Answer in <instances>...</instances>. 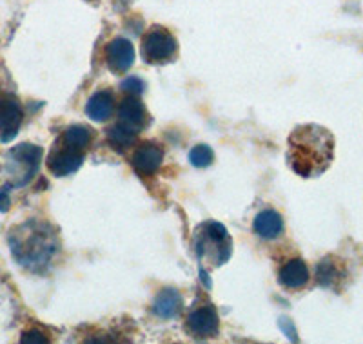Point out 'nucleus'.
Here are the masks:
<instances>
[{"label": "nucleus", "instance_id": "1", "mask_svg": "<svg viewBox=\"0 0 363 344\" xmlns=\"http://www.w3.org/2000/svg\"><path fill=\"white\" fill-rule=\"evenodd\" d=\"M335 158V138L322 125H300L289 136L287 161L296 174L316 178L327 171Z\"/></svg>", "mask_w": 363, "mask_h": 344}, {"label": "nucleus", "instance_id": "2", "mask_svg": "<svg viewBox=\"0 0 363 344\" xmlns=\"http://www.w3.org/2000/svg\"><path fill=\"white\" fill-rule=\"evenodd\" d=\"M55 236L51 230H45L44 225L29 222L13 230L9 236V246L22 267L29 270H40L50 263L55 254Z\"/></svg>", "mask_w": 363, "mask_h": 344}, {"label": "nucleus", "instance_id": "3", "mask_svg": "<svg viewBox=\"0 0 363 344\" xmlns=\"http://www.w3.org/2000/svg\"><path fill=\"white\" fill-rule=\"evenodd\" d=\"M194 250L200 261L207 265H223L231 256V238L225 227L216 222L203 223L194 234Z\"/></svg>", "mask_w": 363, "mask_h": 344}, {"label": "nucleus", "instance_id": "4", "mask_svg": "<svg viewBox=\"0 0 363 344\" xmlns=\"http://www.w3.org/2000/svg\"><path fill=\"white\" fill-rule=\"evenodd\" d=\"M178 44L164 28H151L142 40V55L149 64H167L174 58Z\"/></svg>", "mask_w": 363, "mask_h": 344}, {"label": "nucleus", "instance_id": "5", "mask_svg": "<svg viewBox=\"0 0 363 344\" xmlns=\"http://www.w3.org/2000/svg\"><path fill=\"white\" fill-rule=\"evenodd\" d=\"M42 149L31 144H22L11 149L8 154L9 171L13 172V176L17 178L15 185L22 187V185L29 183L37 174L38 165H40Z\"/></svg>", "mask_w": 363, "mask_h": 344}, {"label": "nucleus", "instance_id": "6", "mask_svg": "<svg viewBox=\"0 0 363 344\" xmlns=\"http://www.w3.org/2000/svg\"><path fill=\"white\" fill-rule=\"evenodd\" d=\"M84 164V151L67 147L62 142L53 149V152L48 158V168L53 172L57 178L69 176L79 171Z\"/></svg>", "mask_w": 363, "mask_h": 344}, {"label": "nucleus", "instance_id": "7", "mask_svg": "<svg viewBox=\"0 0 363 344\" xmlns=\"http://www.w3.org/2000/svg\"><path fill=\"white\" fill-rule=\"evenodd\" d=\"M106 62L108 67L116 74H124L135 64V47L131 40L124 37H116L106 47Z\"/></svg>", "mask_w": 363, "mask_h": 344}, {"label": "nucleus", "instance_id": "8", "mask_svg": "<svg viewBox=\"0 0 363 344\" xmlns=\"http://www.w3.org/2000/svg\"><path fill=\"white\" fill-rule=\"evenodd\" d=\"M22 107L15 96L0 98V139L11 142L22 125Z\"/></svg>", "mask_w": 363, "mask_h": 344}, {"label": "nucleus", "instance_id": "9", "mask_svg": "<svg viewBox=\"0 0 363 344\" xmlns=\"http://www.w3.org/2000/svg\"><path fill=\"white\" fill-rule=\"evenodd\" d=\"M220 319L218 314L213 306H202L199 310L191 311L187 317V330L196 339H209L218 333Z\"/></svg>", "mask_w": 363, "mask_h": 344}, {"label": "nucleus", "instance_id": "10", "mask_svg": "<svg viewBox=\"0 0 363 344\" xmlns=\"http://www.w3.org/2000/svg\"><path fill=\"white\" fill-rule=\"evenodd\" d=\"M164 161V151L155 142H145L133 154V167L142 176H153Z\"/></svg>", "mask_w": 363, "mask_h": 344}, {"label": "nucleus", "instance_id": "11", "mask_svg": "<svg viewBox=\"0 0 363 344\" xmlns=\"http://www.w3.org/2000/svg\"><path fill=\"white\" fill-rule=\"evenodd\" d=\"M278 281H280L281 287L289 288V290L303 288L309 281V268L301 259H291L280 268Z\"/></svg>", "mask_w": 363, "mask_h": 344}, {"label": "nucleus", "instance_id": "12", "mask_svg": "<svg viewBox=\"0 0 363 344\" xmlns=\"http://www.w3.org/2000/svg\"><path fill=\"white\" fill-rule=\"evenodd\" d=\"M118 118L120 122L131 127L133 131H140L147 123V111H145L144 103L136 96H129V98H125L124 102L120 103Z\"/></svg>", "mask_w": 363, "mask_h": 344}, {"label": "nucleus", "instance_id": "13", "mask_svg": "<svg viewBox=\"0 0 363 344\" xmlns=\"http://www.w3.org/2000/svg\"><path fill=\"white\" fill-rule=\"evenodd\" d=\"M255 234H258L264 239H277L281 232H284V217L277 212V210L267 209L262 210L258 216L255 217L252 223Z\"/></svg>", "mask_w": 363, "mask_h": 344}, {"label": "nucleus", "instance_id": "14", "mask_svg": "<svg viewBox=\"0 0 363 344\" xmlns=\"http://www.w3.org/2000/svg\"><path fill=\"white\" fill-rule=\"evenodd\" d=\"M182 295L173 288H165V290L158 292V295L153 301V311L162 319H173L180 314L182 310Z\"/></svg>", "mask_w": 363, "mask_h": 344}, {"label": "nucleus", "instance_id": "15", "mask_svg": "<svg viewBox=\"0 0 363 344\" xmlns=\"http://www.w3.org/2000/svg\"><path fill=\"white\" fill-rule=\"evenodd\" d=\"M113 109H115V98L109 91H99L91 96L86 105V113L91 120L95 122H106L111 118Z\"/></svg>", "mask_w": 363, "mask_h": 344}, {"label": "nucleus", "instance_id": "16", "mask_svg": "<svg viewBox=\"0 0 363 344\" xmlns=\"http://www.w3.org/2000/svg\"><path fill=\"white\" fill-rule=\"evenodd\" d=\"M318 283L325 288H336V285L343 279V268L340 267V261L336 258H325L316 270Z\"/></svg>", "mask_w": 363, "mask_h": 344}, {"label": "nucleus", "instance_id": "17", "mask_svg": "<svg viewBox=\"0 0 363 344\" xmlns=\"http://www.w3.org/2000/svg\"><path fill=\"white\" fill-rule=\"evenodd\" d=\"M108 139L116 151H125V149H129L131 145H135L136 131H133L131 127H128V125H124L122 122H118L108 131Z\"/></svg>", "mask_w": 363, "mask_h": 344}, {"label": "nucleus", "instance_id": "18", "mask_svg": "<svg viewBox=\"0 0 363 344\" xmlns=\"http://www.w3.org/2000/svg\"><path fill=\"white\" fill-rule=\"evenodd\" d=\"M91 138H93V134H91L89 127H86V125H71V127L66 129L60 142L64 145H67V147L84 151L86 147H89Z\"/></svg>", "mask_w": 363, "mask_h": 344}, {"label": "nucleus", "instance_id": "19", "mask_svg": "<svg viewBox=\"0 0 363 344\" xmlns=\"http://www.w3.org/2000/svg\"><path fill=\"white\" fill-rule=\"evenodd\" d=\"M213 160H215V154H213V151H211L207 145H196V147L189 152V161L194 167H209V165L213 164Z\"/></svg>", "mask_w": 363, "mask_h": 344}, {"label": "nucleus", "instance_id": "20", "mask_svg": "<svg viewBox=\"0 0 363 344\" xmlns=\"http://www.w3.org/2000/svg\"><path fill=\"white\" fill-rule=\"evenodd\" d=\"M144 89H145L144 80H140L138 76H129V78H125L124 82H122V91H124V93H129L131 96L140 95Z\"/></svg>", "mask_w": 363, "mask_h": 344}, {"label": "nucleus", "instance_id": "21", "mask_svg": "<svg viewBox=\"0 0 363 344\" xmlns=\"http://www.w3.org/2000/svg\"><path fill=\"white\" fill-rule=\"evenodd\" d=\"M21 343H26V344H31V343H48V337L44 336L42 332H38V330H29V332H24L21 337Z\"/></svg>", "mask_w": 363, "mask_h": 344}, {"label": "nucleus", "instance_id": "22", "mask_svg": "<svg viewBox=\"0 0 363 344\" xmlns=\"http://www.w3.org/2000/svg\"><path fill=\"white\" fill-rule=\"evenodd\" d=\"M8 209H9L8 190H2V193H0V212H6Z\"/></svg>", "mask_w": 363, "mask_h": 344}]
</instances>
